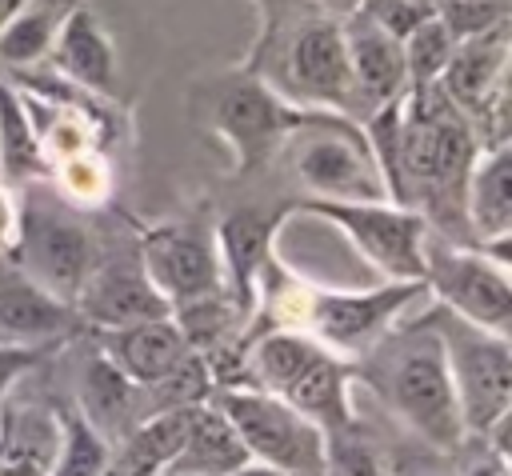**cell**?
I'll list each match as a JSON object with an SVG mask.
<instances>
[{
	"instance_id": "6da1fadb",
	"label": "cell",
	"mask_w": 512,
	"mask_h": 476,
	"mask_svg": "<svg viewBox=\"0 0 512 476\" xmlns=\"http://www.w3.org/2000/svg\"><path fill=\"white\" fill-rule=\"evenodd\" d=\"M352 380L368 384L424 448L452 456L468 440L436 332V312L408 324L396 320L360 360H352Z\"/></svg>"
},
{
	"instance_id": "7a4b0ae2",
	"label": "cell",
	"mask_w": 512,
	"mask_h": 476,
	"mask_svg": "<svg viewBox=\"0 0 512 476\" xmlns=\"http://www.w3.org/2000/svg\"><path fill=\"white\" fill-rule=\"evenodd\" d=\"M240 372L244 384L268 388L288 400L300 416H308L320 432L344 428L356 420L352 412V360L324 348L304 328H252L240 340Z\"/></svg>"
},
{
	"instance_id": "3957f363",
	"label": "cell",
	"mask_w": 512,
	"mask_h": 476,
	"mask_svg": "<svg viewBox=\"0 0 512 476\" xmlns=\"http://www.w3.org/2000/svg\"><path fill=\"white\" fill-rule=\"evenodd\" d=\"M320 112L328 108L296 104L256 72L224 76L212 92V132L232 152V176L260 172L292 140V132L316 120Z\"/></svg>"
},
{
	"instance_id": "277c9868",
	"label": "cell",
	"mask_w": 512,
	"mask_h": 476,
	"mask_svg": "<svg viewBox=\"0 0 512 476\" xmlns=\"http://www.w3.org/2000/svg\"><path fill=\"white\" fill-rule=\"evenodd\" d=\"M292 212L324 220L336 228L360 260L380 272V280H424V240L428 220L396 200H316L304 196L292 204Z\"/></svg>"
},
{
	"instance_id": "5b68a950",
	"label": "cell",
	"mask_w": 512,
	"mask_h": 476,
	"mask_svg": "<svg viewBox=\"0 0 512 476\" xmlns=\"http://www.w3.org/2000/svg\"><path fill=\"white\" fill-rule=\"evenodd\" d=\"M436 312V332L444 344L456 408L464 420V436H484L492 424L508 420L512 412V348L508 336L488 332L452 316L448 308Z\"/></svg>"
},
{
	"instance_id": "8992f818",
	"label": "cell",
	"mask_w": 512,
	"mask_h": 476,
	"mask_svg": "<svg viewBox=\"0 0 512 476\" xmlns=\"http://www.w3.org/2000/svg\"><path fill=\"white\" fill-rule=\"evenodd\" d=\"M424 288L452 316L508 336V324H512L508 256H492L480 244H460V240H444V236L428 232Z\"/></svg>"
},
{
	"instance_id": "52a82bcc",
	"label": "cell",
	"mask_w": 512,
	"mask_h": 476,
	"mask_svg": "<svg viewBox=\"0 0 512 476\" xmlns=\"http://www.w3.org/2000/svg\"><path fill=\"white\" fill-rule=\"evenodd\" d=\"M244 440L252 464H268L296 476H320L324 464V432L300 416L288 400L256 384H228L212 388L208 396Z\"/></svg>"
},
{
	"instance_id": "ba28073f",
	"label": "cell",
	"mask_w": 512,
	"mask_h": 476,
	"mask_svg": "<svg viewBox=\"0 0 512 476\" xmlns=\"http://www.w3.org/2000/svg\"><path fill=\"white\" fill-rule=\"evenodd\" d=\"M296 176L316 200H388L364 128L344 112H320L288 140Z\"/></svg>"
},
{
	"instance_id": "9c48e42d",
	"label": "cell",
	"mask_w": 512,
	"mask_h": 476,
	"mask_svg": "<svg viewBox=\"0 0 512 476\" xmlns=\"http://www.w3.org/2000/svg\"><path fill=\"white\" fill-rule=\"evenodd\" d=\"M8 260L28 280H36L40 288H48L52 296L72 304L96 264V244H92L88 228L80 220L64 216L60 208L20 204Z\"/></svg>"
},
{
	"instance_id": "30bf717a",
	"label": "cell",
	"mask_w": 512,
	"mask_h": 476,
	"mask_svg": "<svg viewBox=\"0 0 512 476\" xmlns=\"http://www.w3.org/2000/svg\"><path fill=\"white\" fill-rule=\"evenodd\" d=\"M140 264L168 308L228 292L216 252V232L204 220H168L140 232Z\"/></svg>"
},
{
	"instance_id": "8fae6325",
	"label": "cell",
	"mask_w": 512,
	"mask_h": 476,
	"mask_svg": "<svg viewBox=\"0 0 512 476\" xmlns=\"http://www.w3.org/2000/svg\"><path fill=\"white\" fill-rule=\"evenodd\" d=\"M284 96L308 108H328V112H356V88H352V68H348V44H344V24L332 16H312L304 20L284 52Z\"/></svg>"
},
{
	"instance_id": "7c38bea8",
	"label": "cell",
	"mask_w": 512,
	"mask_h": 476,
	"mask_svg": "<svg viewBox=\"0 0 512 476\" xmlns=\"http://www.w3.org/2000/svg\"><path fill=\"white\" fill-rule=\"evenodd\" d=\"M504 76H508V24H496L480 36L456 40L436 88L476 124L492 128V140L500 136V116H504Z\"/></svg>"
},
{
	"instance_id": "4fadbf2b",
	"label": "cell",
	"mask_w": 512,
	"mask_h": 476,
	"mask_svg": "<svg viewBox=\"0 0 512 476\" xmlns=\"http://www.w3.org/2000/svg\"><path fill=\"white\" fill-rule=\"evenodd\" d=\"M288 208L268 212V208H232L224 220L212 224L216 232V252H220V272L232 304L240 308L244 324L256 312L260 280L276 260V232L284 224Z\"/></svg>"
},
{
	"instance_id": "5bb4252c",
	"label": "cell",
	"mask_w": 512,
	"mask_h": 476,
	"mask_svg": "<svg viewBox=\"0 0 512 476\" xmlns=\"http://www.w3.org/2000/svg\"><path fill=\"white\" fill-rule=\"evenodd\" d=\"M72 308H76L84 332H92V328H124V324L172 316L168 300L148 280L140 256L136 260H108V264L96 260L88 280L80 284Z\"/></svg>"
},
{
	"instance_id": "9a60e30c",
	"label": "cell",
	"mask_w": 512,
	"mask_h": 476,
	"mask_svg": "<svg viewBox=\"0 0 512 476\" xmlns=\"http://www.w3.org/2000/svg\"><path fill=\"white\" fill-rule=\"evenodd\" d=\"M464 224L468 240L492 256H508L512 232V148L508 140L480 144L468 184H464Z\"/></svg>"
},
{
	"instance_id": "2e32d148",
	"label": "cell",
	"mask_w": 512,
	"mask_h": 476,
	"mask_svg": "<svg viewBox=\"0 0 512 476\" xmlns=\"http://www.w3.org/2000/svg\"><path fill=\"white\" fill-rule=\"evenodd\" d=\"M80 316L20 268L0 276V344H68L80 336Z\"/></svg>"
},
{
	"instance_id": "e0dca14e",
	"label": "cell",
	"mask_w": 512,
	"mask_h": 476,
	"mask_svg": "<svg viewBox=\"0 0 512 476\" xmlns=\"http://www.w3.org/2000/svg\"><path fill=\"white\" fill-rule=\"evenodd\" d=\"M88 340L136 384L148 388L156 380H164L192 348L184 344L180 328L172 316L160 320H140V324H124V328H92Z\"/></svg>"
},
{
	"instance_id": "ac0fdd59",
	"label": "cell",
	"mask_w": 512,
	"mask_h": 476,
	"mask_svg": "<svg viewBox=\"0 0 512 476\" xmlns=\"http://www.w3.org/2000/svg\"><path fill=\"white\" fill-rule=\"evenodd\" d=\"M72 404L84 412V420L116 448L132 424L144 416V400H140V388L88 340V352L80 360V372H76V396Z\"/></svg>"
},
{
	"instance_id": "d6986e66",
	"label": "cell",
	"mask_w": 512,
	"mask_h": 476,
	"mask_svg": "<svg viewBox=\"0 0 512 476\" xmlns=\"http://www.w3.org/2000/svg\"><path fill=\"white\" fill-rule=\"evenodd\" d=\"M44 60L56 68V76H64L68 84H76L92 96L96 92L108 96L116 84V48H112L104 24L84 4H72L64 12Z\"/></svg>"
},
{
	"instance_id": "ffe728a7",
	"label": "cell",
	"mask_w": 512,
	"mask_h": 476,
	"mask_svg": "<svg viewBox=\"0 0 512 476\" xmlns=\"http://www.w3.org/2000/svg\"><path fill=\"white\" fill-rule=\"evenodd\" d=\"M344 24V44H348V68H352V88L356 100L372 112L396 96L408 92V72H404V52L400 40L352 12Z\"/></svg>"
},
{
	"instance_id": "44dd1931",
	"label": "cell",
	"mask_w": 512,
	"mask_h": 476,
	"mask_svg": "<svg viewBox=\"0 0 512 476\" xmlns=\"http://www.w3.org/2000/svg\"><path fill=\"white\" fill-rule=\"evenodd\" d=\"M248 464H252V456H248L244 440L236 436L232 420L212 400L192 404L180 452L172 456L168 468L180 476H236Z\"/></svg>"
},
{
	"instance_id": "7402d4cb",
	"label": "cell",
	"mask_w": 512,
	"mask_h": 476,
	"mask_svg": "<svg viewBox=\"0 0 512 476\" xmlns=\"http://www.w3.org/2000/svg\"><path fill=\"white\" fill-rule=\"evenodd\" d=\"M60 448V420L48 404L0 408V476H48Z\"/></svg>"
},
{
	"instance_id": "603a6c76",
	"label": "cell",
	"mask_w": 512,
	"mask_h": 476,
	"mask_svg": "<svg viewBox=\"0 0 512 476\" xmlns=\"http://www.w3.org/2000/svg\"><path fill=\"white\" fill-rule=\"evenodd\" d=\"M0 180H52V164L32 124V112L12 84H0Z\"/></svg>"
},
{
	"instance_id": "cb8c5ba5",
	"label": "cell",
	"mask_w": 512,
	"mask_h": 476,
	"mask_svg": "<svg viewBox=\"0 0 512 476\" xmlns=\"http://www.w3.org/2000/svg\"><path fill=\"white\" fill-rule=\"evenodd\" d=\"M60 420V448L48 476H104L112 464V444L84 420V412L72 400L52 404Z\"/></svg>"
},
{
	"instance_id": "d4e9b609",
	"label": "cell",
	"mask_w": 512,
	"mask_h": 476,
	"mask_svg": "<svg viewBox=\"0 0 512 476\" xmlns=\"http://www.w3.org/2000/svg\"><path fill=\"white\" fill-rule=\"evenodd\" d=\"M64 4L60 0H24L8 24L0 28V60L4 64H36L48 56L52 48V36L64 20Z\"/></svg>"
},
{
	"instance_id": "484cf974",
	"label": "cell",
	"mask_w": 512,
	"mask_h": 476,
	"mask_svg": "<svg viewBox=\"0 0 512 476\" xmlns=\"http://www.w3.org/2000/svg\"><path fill=\"white\" fill-rule=\"evenodd\" d=\"M320 476H392L388 448L360 428V420L324 432V464Z\"/></svg>"
},
{
	"instance_id": "4316f807",
	"label": "cell",
	"mask_w": 512,
	"mask_h": 476,
	"mask_svg": "<svg viewBox=\"0 0 512 476\" xmlns=\"http://www.w3.org/2000/svg\"><path fill=\"white\" fill-rule=\"evenodd\" d=\"M456 40L452 32L444 28V20L436 16V8L400 40V52H404V72H408V88H432L452 56Z\"/></svg>"
},
{
	"instance_id": "83f0119b",
	"label": "cell",
	"mask_w": 512,
	"mask_h": 476,
	"mask_svg": "<svg viewBox=\"0 0 512 476\" xmlns=\"http://www.w3.org/2000/svg\"><path fill=\"white\" fill-rule=\"evenodd\" d=\"M52 180L76 204H100L112 192L108 164H104V156H96V148H84V152H72L64 160H56L52 164Z\"/></svg>"
},
{
	"instance_id": "f1b7e54d",
	"label": "cell",
	"mask_w": 512,
	"mask_h": 476,
	"mask_svg": "<svg viewBox=\"0 0 512 476\" xmlns=\"http://www.w3.org/2000/svg\"><path fill=\"white\" fill-rule=\"evenodd\" d=\"M436 16L452 32V40H468L496 24H508V0H436Z\"/></svg>"
},
{
	"instance_id": "f546056e",
	"label": "cell",
	"mask_w": 512,
	"mask_h": 476,
	"mask_svg": "<svg viewBox=\"0 0 512 476\" xmlns=\"http://www.w3.org/2000/svg\"><path fill=\"white\" fill-rule=\"evenodd\" d=\"M432 8H436V0H360L356 4V12L364 20H372L376 28H384L396 40H404Z\"/></svg>"
},
{
	"instance_id": "4dcf8cb0",
	"label": "cell",
	"mask_w": 512,
	"mask_h": 476,
	"mask_svg": "<svg viewBox=\"0 0 512 476\" xmlns=\"http://www.w3.org/2000/svg\"><path fill=\"white\" fill-rule=\"evenodd\" d=\"M64 344H0V408L8 404V392L16 380H24L32 368H40L52 352Z\"/></svg>"
},
{
	"instance_id": "1f68e13d",
	"label": "cell",
	"mask_w": 512,
	"mask_h": 476,
	"mask_svg": "<svg viewBox=\"0 0 512 476\" xmlns=\"http://www.w3.org/2000/svg\"><path fill=\"white\" fill-rule=\"evenodd\" d=\"M452 464H456V476H508V452L480 436H468L452 452Z\"/></svg>"
},
{
	"instance_id": "d6a6232c",
	"label": "cell",
	"mask_w": 512,
	"mask_h": 476,
	"mask_svg": "<svg viewBox=\"0 0 512 476\" xmlns=\"http://www.w3.org/2000/svg\"><path fill=\"white\" fill-rule=\"evenodd\" d=\"M392 460V476H456V464L448 452H436V448H400V452H388Z\"/></svg>"
},
{
	"instance_id": "836d02e7",
	"label": "cell",
	"mask_w": 512,
	"mask_h": 476,
	"mask_svg": "<svg viewBox=\"0 0 512 476\" xmlns=\"http://www.w3.org/2000/svg\"><path fill=\"white\" fill-rule=\"evenodd\" d=\"M16 216H20V204L12 200V184H8V180H0V256H8V248H12Z\"/></svg>"
},
{
	"instance_id": "e575fe53",
	"label": "cell",
	"mask_w": 512,
	"mask_h": 476,
	"mask_svg": "<svg viewBox=\"0 0 512 476\" xmlns=\"http://www.w3.org/2000/svg\"><path fill=\"white\" fill-rule=\"evenodd\" d=\"M236 476H296V472H280V468H268V464H248Z\"/></svg>"
},
{
	"instance_id": "d590c367",
	"label": "cell",
	"mask_w": 512,
	"mask_h": 476,
	"mask_svg": "<svg viewBox=\"0 0 512 476\" xmlns=\"http://www.w3.org/2000/svg\"><path fill=\"white\" fill-rule=\"evenodd\" d=\"M20 4H24V0H0V28L8 24V16H12V12L20 8Z\"/></svg>"
},
{
	"instance_id": "8d00e7d4",
	"label": "cell",
	"mask_w": 512,
	"mask_h": 476,
	"mask_svg": "<svg viewBox=\"0 0 512 476\" xmlns=\"http://www.w3.org/2000/svg\"><path fill=\"white\" fill-rule=\"evenodd\" d=\"M152 476H180V472H172V468H164V472H152Z\"/></svg>"
}]
</instances>
